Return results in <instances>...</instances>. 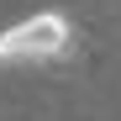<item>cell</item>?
Listing matches in <instances>:
<instances>
[{
    "instance_id": "6da1fadb",
    "label": "cell",
    "mask_w": 121,
    "mask_h": 121,
    "mask_svg": "<svg viewBox=\"0 0 121 121\" xmlns=\"http://www.w3.org/2000/svg\"><path fill=\"white\" fill-rule=\"evenodd\" d=\"M74 42V26L63 11H37L26 21L0 32V63H53Z\"/></svg>"
}]
</instances>
